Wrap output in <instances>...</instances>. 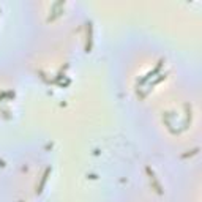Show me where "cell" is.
I'll return each mask as SVG.
<instances>
[]
</instances>
